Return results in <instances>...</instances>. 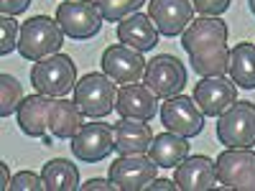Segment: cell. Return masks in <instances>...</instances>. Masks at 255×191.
Wrapping results in <instances>:
<instances>
[{"mask_svg":"<svg viewBox=\"0 0 255 191\" xmlns=\"http://www.w3.org/2000/svg\"><path fill=\"white\" fill-rule=\"evenodd\" d=\"M31 5V0H0V10H3V15H20L26 13Z\"/></svg>","mask_w":255,"mask_h":191,"instance_id":"obj_29","label":"cell"},{"mask_svg":"<svg viewBox=\"0 0 255 191\" xmlns=\"http://www.w3.org/2000/svg\"><path fill=\"white\" fill-rule=\"evenodd\" d=\"M230 3L232 0H191L194 10L202 15H222L230 8Z\"/></svg>","mask_w":255,"mask_h":191,"instance_id":"obj_28","label":"cell"},{"mask_svg":"<svg viewBox=\"0 0 255 191\" xmlns=\"http://www.w3.org/2000/svg\"><path fill=\"white\" fill-rule=\"evenodd\" d=\"M105 20H123L143 8L145 0H95Z\"/></svg>","mask_w":255,"mask_h":191,"instance_id":"obj_25","label":"cell"},{"mask_svg":"<svg viewBox=\"0 0 255 191\" xmlns=\"http://www.w3.org/2000/svg\"><path fill=\"white\" fill-rule=\"evenodd\" d=\"M20 102H23V84L13 74L3 72L0 74V115L10 117L13 112H18Z\"/></svg>","mask_w":255,"mask_h":191,"instance_id":"obj_24","label":"cell"},{"mask_svg":"<svg viewBox=\"0 0 255 191\" xmlns=\"http://www.w3.org/2000/svg\"><path fill=\"white\" fill-rule=\"evenodd\" d=\"M148 61L143 59V51H135L125 44H113L102 51V72L113 82L120 84H133L140 82L145 74Z\"/></svg>","mask_w":255,"mask_h":191,"instance_id":"obj_12","label":"cell"},{"mask_svg":"<svg viewBox=\"0 0 255 191\" xmlns=\"http://www.w3.org/2000/svg\"><path fill=\"white\" fill-rule=\"evenodd\" d=\"M215 168L222 186L255 191V153L250 148H227L217 156Z\"/></svg>","mask_w":255,"mask_h":191,"instance_id":"obj_8","label":"cell"},{"mask_svg":"<svg viewBox=\"0 0 255 191\" xmlns=\"http://www.w3.org/2000/svg\"><path fill=\"white\" fill-rule=\"evenodd\" d=\"M46 189L44 176H36L33 171H20L10 179V191H41Z\"/></svg>","mask_w":255,"mask_h":191,"instance_id":"obj_27","label":"cell"},{"mask_svg":"<svg viewBox=\"0 0 255 191\" xmlns=\"http://www.w3.org/2000/svg\"><path fill=\"white\" fill-rule=\"evenodd\" d=\"M145 189H151V191H153V189H166V191H176L179 186H176V181H168V179H153V181L148 184Z\"/></svg>","mask_w":255,"mask_h":191,"instance_id":"obj_31","label":"cell"},{"mask_svg":"<svg viewBox=\"0 0 255 191\" xmlns=\"http://www.w3.org/2000/svg\"><path fill=\"white\" fill-rule=\"evenodd\" d=\"M20 38V26L13 15H0V54L8 56L10 51L18 49Z\"/></svg>","mask_w":255,"mask_h":191,"instance_id":"obj_26","label":"cell"},{"mask_svg":"<svg viewBox=\"0 0 255 191\" xmlns=\"http://www.w3.org/2000/svg\"><path fill=\"white\" fill-rule=\"evenodd\" d=\"M230 79L243 90H255V44H238L230 51Z\"/></svg>","mask_w":255,"mask_h":191,"instance_id":"obj_22","label":"cell"},{"mask_svg":"<svg viewBox=\"0 0 255 191\" xmlns=\"http://www.w3.org/2000/svg\"><path fill=\"white\" fill-rule=\"evenodd\" d=\"M158 115H161V122L166 125V130H171L176 135H184V138L199 135L202 127H204V112L199 110V104L194 99L184 97V95L168 97L161 104Z\"/></svg>","mask_w":255,"mask_h":191,"instance_id":"obj_9","label":"cell"},{"mask_svg":"<svg viewBox=\"0 0 255 191\" xmlns=\"http://www.w3.org/2000/svg\"><path fill=\"white\" fill-rule=\"evenodd\" d=\"M115 33L120 44L130 46L135 51H151L158 44V28L151 20V15H143V13H133L123 18Z\"/></svg>","mask_w":255,"mask_h":191,"instance_id":"obj_18","label":"cell"},{"mask_svg":"<svg viewBox=\"0 0 255 191\" xmlns=\"http://www.w3.org/2000/svg\"><path fill=\"white\" fill-rule=\"evenodd\" d=\"M158 174V163L145 156H120L110 163V181L118 184L120 191H140L151 184Z\"/></svg>","mask_w":255,"mask_h":191,"instance_id":"obj_10","label":"cell"},{"mask_svg":"<svg viewBox=\"0 0 255 191\" xmlns=\"http://www.w3.org/2000/svg\"><path fill=\"white\" fill-rule=\"evenodd\" d=\"M41 176H44L46 191H74V189H79V168L67 158H54V161L44 163Z\"/></svg>","mask_w":255,"mask_h":191,"instance_id":"obj_23","label":"cell"},{"mask_svg":"<svg viewBox=\"0 0 255 191\" xmlns=\"http://www.w3.org/2000/svg\"><path fill=\"white\" fill-rule=\"evenodd\" d=\"M0 174H3V184H0V189H10V179H8V163H0Z\"/></svg>","mask_w":255,"mask_h":191,"instance_id":"obj_32","label":"cell"},{"mask_svg":"<svg viewBox=\"0 0 255 191\" xmlns=\"http://www.w3.org/2000/svg\"><path fill=\"white\" fill-rule=\"evenodd\" d=\"M143 82L156 92V97L168 99V97L181 95V90L189 82V74H186V67L174 54H158L148 61Z\"/></svg>","mask_w":255,"mask_h":191,"instance_id":"obj_7","label":"cell"},{"mask_svg":"<svg viewBox=\"0 0 255 191\" xmlns=\"http://www.w3.org/2000/svg\"><path fill=\"white\" fill-rule=\"evenodd\" d=\"M64 33L59 20L49 15H33L20 26V38H18V54L31 61H41L51 54H59L64 46Z\"/></svg>","mask_w":255,"mask_h":191,"instance_id":"obj_2","label":"cell"},{"mask_svg":"<svg viewBox=\"0 0 255 191\" xmlns=\"http://www.w3.org/2000/svg\"><path fill=\"white\" fill-rule=\"evenodd\" d=\"M115 148V130L108 122H84V127L72 138V153L84 163L105 161Z\"/></svg>","mask_w":255,"mask_h":191,"instance_id":"obj_11","label":"cell"},{"mask_svg":"<svg viewBox=\"0 0 255 191\" xmlns=\"http://www.w3.org/2000/svg\"><path fill=\"white\" fill-rule=\"evenodd\" d=\"M248 5H250V10H253V15H255V0H248Z\"/></svg>","mask_w":255,"mask_h":191,"instance_id":"obj_33","label":"cell"},{"mask_svg":"<svg viewBox=\"0 0 255 191\" xmlns=\"http://www.w3.org/2000/svg\"><path fill=\"white\" fill-rule=\"evenodd\" d=\"M51 95H31L20 102L18 107V125L28 138H44L49 133V110H51Z\"/></svg>","mask_w":255,"mask_h":191,"instance_id":"obj_19","label":"cell"},{"mask_svg":"<svg viewBox=\"0 0 255 191\" xmlns=\"http://www.w3.org/2000/svg\"><path fill=\"white\" fill-rule=\"evenodd\" d=\"M84 117L87 115L79 110L77 102L56 97L51 102V110H49V133L59 140H72L84 127Z\"/></svg>","mask_w":255,"mask_h":191,"instance_id":"obj_20","label":"cell"},{"mask_svg":"<svg viewBox=\"0 0 255 191\" xmlns=\"http://www.w3.org/2000/svg\"><path fill=\"white\" fill-rule=\"evenodd\" d=\"M181 46L199 77H225L230 72L227 26L220 15H199L181 33Z\"/></svg>","mask_w":255,"mask_h":191,"instance_id":"obj_1","label":"cell"},{"mask_svg":"<svg viewBox=\"0 0 255 191\" xmlns=\"http://www.w3.org/2000/svg\"><path fill=\"white\" fill-rule=\"evenodd\" d=\"M148 156H151L161 168H174L189 156V138L176 135L171 130L161 133V135H153V143H151Z\"/></svg>","mask_w":255,"mask_h":191,"instance_id":"obj_21","label":"cell"},{"mask_svg":"<svg viewBox=\"0 0 255 191\" xmlns=\"http://www.w3.org/2000/svg\"><path fill=\"white\" fill-rule=\"evenodd\" d=\"M194 102L209 117H220L238 102V84L227 77H204L194 87Z\"/></svg>","mask_w":255,"mask_h":191,"instance_id":"obj_13","label":"cell"},{"mask_svg":"<svg viewBox=\"0 0 255 191\" xmlns=\"http://www.w3.org/2000/svg\"><path fill=\"white\" fill-rule=\"evenodd\" d=\"M115 112L120 117H135V120H153L158 115V97L148 84H123L118 90Z\"/></svg>","mask_w":255,"mask_h":191,"instance_id":"obj_15","label":"cell"},{"mask_svg":"<svg viewBox=\"0 0 255 191\" xmlns=\"http://www.w3.org/2000/svg\"><path fill=\"white\" fill-rule=\"evenodd\" d=\"M31 84L41 95L64 97L77 87V67L67 54H51L33 64Z\"/></svg>","mask_w":255,"mask_h":191,"instance_id":"obj_3","label":"cell"},{"mask_svg":"<svg viewBox=\"0 0 255 191\" xmlns=\"http://www.w3.org/2000/svg\"><path fill=\"white\" fill-rule=\"evenodd\" d=\"M56 20L69 38L87 41L100 33L105 18L100 13V5L92 0H67L56 8Z\"/></svg>","mask_w":255,"mask_h":191,"instance_id":"obj_6","label":"cell"},{"mask_svg":"<svg viewBox=\"0 0 255 191\" xmlns=\"http://www.w3.org/2000/svg\"><path fill=\"white\" fill-rule=\"evenodd\" d=\"M115 151L120 156H138V153H148L153 143V133L148 127L145 120H135V117H120L115 125Z\"/></svg>","mask_w":255,"mask_h":191,"instance_id":"obj_17","label":"cell"},{"mask_svg":"<svg viewBox=\"0 0 255 191\" xmlns=\"http://www.w3.org/2000/svg\"><path fill=\"white\" fill-rule=\"evenodd\" d=\"M148 15L156 23L161 36L174 38L186 31V26L194 18V5L191 0H151L148 3Z\"/></svg>","mask_w":255,"mask_h":191,"instance_id":"obj_14","label":"cell"},{"mask_svg":"<svg viewBox=\"0 0 255 191\" xmlns=\"http://www.w3.org/2000/svg\"><path fill=\"white\" fill-rule=\"evenodd\" d=\"M174 181L181 191H207L215 189L217 168L207 156H186L174 171Z\"/></svg>","mask_w":255,"mask_h":191,"instance_id":"obj_16","label":"cell"},{"mask_svg":"<svg viewBox=\"0 0 255 191\" xmlns=\"http://www.w3.org/2000/svg\"><path fill=\"white\" fill-rule=\"evenodd\" d=\"M74 102L79 104V110L87 115V117H108L115 110V102H118V87L115 82L108 74H97L90 72L84 74L77 87H74Z\"/></svg>","mask_w":255,"mask_h":191,"instance_id":"obj_4","label":"cell"},{"mask_svg":"<svg viewBox=\"0 0 255 191\" xmlns=\"http://www.w3.org/2000/svg\"><path fill=\"white\" fill-rule=\"evenodd\" d=\"M217 140L227 148L255 145V104L253 102H235L220 115Z\"/></svg>","mask_w":255,"mask_h":191,"instance_id":"obj_5","label":"cell"},{"mask_svg":"<svg viewBox=\"0 0 255 191\" xmlns=\"http://www.w3.org/2000/svg\"><path fill=\"white\" fill-rule=\"evenodd\" d=\"M82 191H92V189H108V191H118V184L105 181V179H90L87 184H79Z\"/></svg>","mask_w":255,"mask_h":191,"instance_id":"obj_30","label":"cell"}]
</instances>
